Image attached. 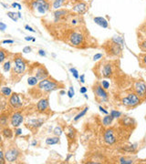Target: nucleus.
<instances>
[{
	"label": "nucleus",
	"instance_id": "f257e3e1",
	"mask_svg": "<svg viewBox=\"0 0 146 164\" xmlns=\"http://www.w3.org/2000/svg\"><path fill=\"white\" fill-rule=\"evenodd\" d=\"M59 88V85L56 81H54L50 79H42L38 84V88L42 90L45 93H50V92L55 91Z\"/></svg>",
	"mask_w": 146,
	"mask_h": 164
},
{
	"label": "nucleus",
	"instance_id": "f03ea898",
	"mask_svg": "<svg viewBox=\"0 0 146 164\" xmlns=\"http://www.w3.org/2000/svg\"><path fill=\"white\" fill-rule=\"evenodd\" d=\"M27 69V63L20 56H17L14 58V63L12 66V71L16 75H22L25 73Z\"/></svg>",
	"mask_w": 146,
	"mask_h": 164
},
{
	"label": "nucleus",
	"instance_id": "7ed1b4c3",
	"mask_svg": "<svg viewBox=\"0 0 146 164\" xmlns=\"http://www.w3.org/2000/svg\"><path fill=\"white\" fill-rule=\"evenodd\" d=\"M32 9L37 10L39 14H46L50 8V4L47 0H33L30 3Z\"/></svg>",
	"mask_w": 146,
	"mask_h": 164
},
{
	"label": "nucleus",
	"instance_id": "20e7f679",
	"mask_svg": "<svg viewBox=\"0 0 146 164\" xmlns=\"http://www.w3.org/2000/svg\"><path fill=\"white\" fill-rule=\"evenodd\" d=\"M121 102L127 108H133L136 107L138 104H140L141 99L137 96L136 93H130L127 97L123 99Z\"/></svg>",
	"mask_w": 146,
	"mask_h": 164
},
{
	"label": "nucleus",
	"instance_id": "39448f33",
	"mask_svg": "<svg viewBox=\"0 0 146 164\" xmlns=\"http://www.w3.org/2000/svg\"><path fill=\"white\" fill-rule=\"evenodd\" d=\"M19 155H20V151L15 148V147H11L9 149H8L5 152V159H6V161L8 162H15L18 160L19 158Z\"/></svg>",
	"mask_w": 146,
	"mask_h": 164
},
{
	"label": "nucleus",
	"instance_id": "423d86ee",
	"mask_svg": "<svg viewBox=\"0 0 146 164\" xmlns=\"http://www.w3.org/2000/svg\"><path fill=\"white\" fill-rule=\"evenodd\" d=\"M94 93L97 99H99L102 102H106L108 101L109 96L106 89H104L102 85H97L94 87Z\"/></svg>",
	"mask_w": 146,
	"mask_h": 164
},
{
	"label": "nucleus",
	"instance_id": "0eeeda50",
	"mask_svg": "<svg viewBox=\"0 0 146 164\" xmlns=\"http://www.w3.org/2000/svg\"><path fill=\"white\" fill-rule=\"evenodd\" d=\"M69 42L71 45L78 46H81L83 42H84V36L82 33L78 32V31H74L72 32L69 36Z\"/></svg>",
	"mask_w": 146,
	"mask_h": 164
},
{
	"label": "nucleus",
	"instance_id": "6e6552de",
	"mask_svg": "<svg viewBox=\"0 0 146 164\" xmlns=\"http://www.w3.org/2000/svg\"><path fill=\"white\" fill-rule=\"evenodd\" d=\"M134 90L140 99L146 98V84L142 80H139L134 84Z\"/></svg>",
	"mask_w": 146,
	"mask_h": 164
},
{
	"label": "nucleus",
	"instance_id": "1a4fd4ad",
	"mask_svg": "<svg viewBox=\"0 0 146 164\" xmlns=\"http://www.w3.org/2000/svg\"><path fill=\"white\" fill-rule=\"evenodd\" d=\"M24 121V116L21 112L19 111H16L14 112L11 117H10V124L12 127L14 128H17L19 127L22 122Z\"/></svg>",
	"mask_w": 146,
	"mask_h": 164
},
{
	"label": "nucleus",
	"instance_id": "9d476101",
	"mask_svg": "<svg viewBox=\"0 0 146 164\" xmlns=\"http://www.w3.org/2000/svg\"><path fill=\"white\" fill-rule=\"evenodd\" d=\"M8 104L12 109H20L23 106V102L20 100L19 96L17 93H12L8 100Z\"/></svg>",
	"mask_w": 146,
	"mask_h": 164
},
{
	"label": "nucleus",
	"instance_id": "9b49d317",
	"mask_svg": "<svg viewBox=\"0 0 146 164\" xmlns=\"http://www.w3.org/2000/svg\"><path fill=\"white\" fill-rule=\"evenodd\" d=\"M103 139H104V142L108 145L114 144L116 142L117 139H116L113 130H111V129L106 130V131L104 132V135H103Z\"/></svg>",
	"mask_w": 146,
	"mask_h": 164
},
{
	"label": "nucleus",
	"instance_id": "f8f14e48",
	"mask_svg": "<svg viewBox=\"0 0 146 164\" xmlns=\"http://www.w3.org/2000/svg\"><path fill=\"white\" fill-rule=\"evenodd\" d=\"M35 77L38 79V80H42L48 78V71L46 69L45 67L43 66H39L36 68L35 70Z\"/></svg>",
	"mask_w": 146,
	"mask_h": 164
},
{
	"label": "nucleus",
	"instance_id": "ddd939ff",
	"mask_svg": "<svg viewBox=\"0 0 146 164\" xmlns=\"http://www.w3.org/2000/svg\"><path fill=\"white\" fill-rule=\"evenodd\" d=\"M44 123V121L42 119H30L27 122V127L30 128L31 130H38L40 128Z\"/></svg>",
	"mask_w": 146,
	"mask_h": 164
},
{
	"label": "nucleus",
	"instance_id": "4468645a",
	"mask_svg": "<svg viewBox=\"0 0 146 164\" xmlns=\"http://www.w3.org/2000/svg\"><path fill=\"white\" fill-rule=\"evenodd\" d=\"M72 10L74 12H76L77 14H79V15H83L84 13L87 12L88 6L84 2H79V3H77L76 5H74L72 7Z\"/></svg>",
	"mask_w": 146,
	"mask_h": 164
},
{
	"label": "nucleus",
	"instance_id": "2eb2a0df",
	"mask_svg": "<svg viewBox=\"0 0 146 164\" xmlns=\"http://www.w3.org/2000/svg\"><path fill=\"white\" fill-rule=\"evenodd\" d=\"M48 108H50V102H48V100L47 98L41 99L37 103V109L38 112L44 113L45 111H47V109Z\"/></svg>",
	"mask_w": 146,
	"mask_h": 164
},
{
	"label": "nucleus",
	"instance_id": "dca6fc26",
	"mask_svg": "<svg viewBox=\"0 0 146 164\" xmlns=\"http://www.w3.org/2000/svg\"><path fill=\"white\" fill-rule=\"evenodd\" d=\"M121 51H123V46L111 42V46H110V49H109V53L111 55L118 57V56H120L121 54Z\"/></svg>",
	"mask_w": 146,
	"mask_h": 164
},
{
	"label": "nucleus",
	"instance_id": "f3484780",
	"mask_svg": "<svg viewBox=\"0 0 146 164\" xmlns=\"http://www.w3.org/2000/svg\"><path fill=\"white\" fill-rule=\"evenodd\" d=\"M93 21L95 22V24H97L98 26H100L103 28H108V27H109V23H108V21L105 17L96 16V17L93 18Z\"/></svg>",
	"mask_w": 146,
	"mask_h": 164
},
{
	"label": "nucleus",
	"instance_id": "a211bd4d",
	"mask_svg": "<svg viewBox=\"0 0 146 164\" xmlns=\"http://www.w3.org/2000/svg\"><path fill=\"white\" fill-rule=\"evenodd\" d=\"M67 14H68V10H66V9H60V8L57 9L54 12V21L55 22H59L62 18L66 17Z\"/></svg>",
	"mask_w": 146,
	"mask_h": 164
},
{
	"label": "nucleus",
	"instance_id": "6ab92c4d",
	"mask_svg": "<svg viewBox=\"0 0 146 164\" xmlns=\"http://www.w3.org/2000/svg\"><path fill=\"white\" fill-rule=\"evenodd\" d=\"M102 74L104 78H109L112 75V67L111 64H106L103 66L102 70Z\"/></svg>",
	"mask_w": 146,
	"mask_h": 164
},
{
	"label": "nucleus",
	"instance_id": "aec40b11",
	"mask_svg": "<svg viewBox=\"0 0 146 164\" xmlns=\"http://www.w3.org/2000/svg\"><path fill=\"white\" fill-rule=\"evenodd\" d=\"M59 142H60V139H59V137H58V136L50 137V138L46 139V144L48 145V146L56 145V144H59Z\"/></svg>",
	"mask_w": 146,
	"mask_h": 164
},
{
	"label": "nucleus",
	"instance_id": "412c9836",
	"mask_svg": "<svg viewBox=\"0 0 146 164\" xmlns=\"http://www.w3.org/2000/svg\"><path fill=\"white\" fill-rule=\"evenodd\" d=\"M0 92L2 93V95L3 96H5V97H10L11 96V94H12V89L9 88V87H7V86H5V87H2L1 88H0Z\"/></svg>",
	"mask_w": 146,
	"mask_h": 164
},
{
	"label": "nucleus",
	"instance_id": "4be33fe9",
	"mask_svg": "<svg viewBox=\"0 0 146 164\" xmlns=\"http://www.w3.org/2000/svg\"><path fill=\"white\" fill-rule=\"evenodd\" d=\"M113 118L111 116V114L109 115V114H107L104 118L102 119V124H103V126H105V127H108V126H110L111 123H112V121H113Z\"/></svg>",
	"mask_w": 146,
	"mask_h": 164
},
{
	"label": "nucleus",
	"instance_id": "5701e85b",
	"mask_svg": "<svg viewBox=\"0 0 146 164\" xmlns=\"http://www.w3.org/2000/svg\"><path fill=\"white\" fill-rule=\"evenodd\" d=\"M2 135L6 138V139H12L13 137V130L8 127H5L2 130Z\"/></svg>",
	"mask_w": 146,
	"mask_h": 164
},
{
	"label": "nucleus",
	"instance_id": "b1692460",
	"mask_svg": "<svg viewBox=\"0 0 146 164\" xmlns=\"http://www.w3.org/2000/svg\"><path fill=\"white\" fill-rule=\"evenodd\" d=\"M88 110H89V107H86V108H84L82 110H81V112H79L75 117H74V119H73V121H78L79 120H81L82 117H84L85 115H86V113L88 112Z\"/></svg>",
	"mask_w": 146,
	"mask_h": 164
},
{
	"label": "nucleus",
	"instance_id": "393cba45",
	"mask_svg": "<svg viewBox=\"0 0 146 164\" xmlns=\"http://www.w3.org/2000/svg\"><path fill=\"white\" fill-rule=\"evenodd\" d=\"M8 124V117L5 114L0 116V126L7 127Z\"/></svg>",
	"mask_w": 146,
	"mask_h": 164
},
{
	"label": "nucleus",
	"instance_id": "a878e982",
	"mask_svg": "<svg viewBox=\"0 0 146 164\" xmlns=\"http://www.w3.org/2000/svg\"><path fill=\"white\" fill-rule=\"evenodd\" d=\"M38 82H39L38 79L35 76H30V77L28 79V84H29V86H31V87H34V86L38 85Z\"/></svg>",
	"mask_w": 146,
	"mask_h": 164
},
{
	"label": "nucleus",
	"instance_id": "bb28decb",
	"mask_svg": "<svg viewBox=\"0 0 146 164\" xmlns=\"http://www.w3.org/2000/svg\"><path fill=\"white\" fill-rule=\"evenodd\" d=\"M66 133H67V136L68 137V139H74L75 138V135H76V131H75V130L73 129L72 127H68V130H67V131H66Z\"/></svg>",
	"mask_w": 146,
	"mask_h": 164
},
{
	"label": "nucleus",
	"instance_id": "cd10ccee",
	"mask_svg": "<svg viewBox=\"0 0 146 164\" xmlns=\"http://www.w3.org/2000/svg\"><path fill=\"white\" fill-rule=\"evenodd\" d=\"M65 1H66V0H54V2L52 4V7L54 9H56V10L57 9H59Z\"/></svg>",
	"mask_w": 146,
	"mask_h": 164
},
{
	"label": "nucleus",
	"instance_id": "c85d7f7f",
	"mask_svg": "<svg viewBox=\"0 0 146 164\" xmlns=\"http://www.w3.org/2000/svg\"><path fill=\"white\" fill-rule=\"evenodd\" d=\"M70 24L72 26H78L81 24V17L80 16H72V18L70 19Z\"/></svg>",
	"mask_w": 146,
	"mask_h": 164
},
{
	"label": "nucleus",
	"instance_id": "c756f323",
	"mask_svg": "<svg viewBox=\"0 0 146 164\" xmlns=\"http://www.w3.org/2000/svg\"><path fill=\"white\" fill-rule=\"evenodd\" d=\"M111 41L113 42V43L119 44V45H120V46H123V38L121 37H120V36H115V37H113L111 38Z\"/></svg>",
	"mask_w": 146,
	"mask_h": 164
},
{
	"label": "nucleus",
	"instance_id": "7c9ffc66",
	"mask_svg": "<svg viewBox=\"0 0 146 164\" xmlns=\"http://www.w3.org/2000/svg\"><path fill=\"white\" fill-rule=\"evenodd\" d=\"M12 68V64H11V61L10 60H8L4 63L3 65V70L5 72H8L10 71V69Z\"/></svg>",
	"mask_w": 146,
	"mask_h": 164
},
{
	"label": "nucleus",
	"instance_id": "2f4dec72",
	"mask_svg": "<svg viewBox=\"0 0 146 164\" xmlns=\"http://www.w3.org/2000/svg\"><path fill=\"white\" fill-rule=\"evenodd\" d=\"M110 114L113 119H119V118H120V116H121V112L119 111V110H115V109L111 110Z\"/></svg>",
	"mask_w": 146,
	"mask_h": 164
},
{
	"label": "nucleus",
	"instance_id": "473e14b6",
	"mask_svg": "<svg viewBox=\"0 0 146 164\" xmlns=\"http://www.w3.org/2000/svg\"><path fill=\"white\" fill-rule=\"evenodd\" d=\"M8 16L9 17V18H11L13 21H15V22H17V20H18V16H17V13H16V12H11V11H9V12H8Z\"/></svg>",
	"mask_w": 146,
	"mask_h": 164
},
{
	"label": "nucleus",
	"instance_id": "72a5a7b5",
	"mask_svg": "<svg viewBox=\"0 0 146 164\" xmlns=\"http://www.w3.org/2000/svg\"><path fill=\"white\" fill-rule=\"evenodd\" d=\"M69 72L72 74V76H73V78H74V79H78L80 78L79 71H78V70H77L75 67H70V68H69Z\"/></svg>",
	"mask_w": 146,
	"mask_h": 164
},
{
	"label": "nucleus",
	"instance_id": "f704fd0d",
	"mask_svg": "<svg viewBox=\"0 0 146 164\" xmlns=\"http://www.w3.org/2000/svg\"><path fill=\"white\" fill-rule=\"evenodd\" d=\"M7 52L4 49H0V64L3 63L7 58Z\"/></svg>",
	"mask_w": 146,
	"mask_h": 164
},
{
	"label": "nucleus",
	"instance_id": "c9c22d12",
	"mask_svg": "<svg viewBox=\"0 0 146 164\" xmlns=\"http://www.w3.org/2000/svg\"><path fill=\"white\" fill-rule=\"evenodd\" d=\"M53 133H54V135H55V136L59 137V136L63 133V130H62V128H61L60 126H57V127L54 129Z\"/></svg>",
	"mask_w": 146,
	"mask_h": 164
},
{
	"label": "nucleus",
	"instance_id": "e433bc0d",
	"mask_svg": "<svg viewBox=\"0 0 146 164\" xmlns=\"http://www.w3.org/2000/svg\"><path fill=\"white\" fill-rule=\"evenodd\" d=\"M119 162L121 163V164H132L133 163V160H132L126 159V158H120L119 160Z\"/></svg>",
	"mask_w": 146,
	"mask_h": 164
},
{
	"label": "nucleus",
	"instance_id": "4c0bfd02",
	"mask_svg": "<svg viewBox=\"0 0 146 164\" xmlns=\"http://www.w3.org/2000/svg\"><path fill=\"white\" fill-rule=\"evenodd\" d=\"M67 95L69 99H72L75 96V90H74V88H73V87H69V88L67 92Z\"/></svg>",
	"mask_w": 146,
	"mask_h": 164
},
{
	"label": "nucleus",
	"instance_id": "58836bf2",
	"mask_svg": "<svg viewBox=\"0 0 146 164\" xmlns=\"http://www.w3.org/2000/svg\"><path fill=\"white\" fill-rule=\"evenodd\" d=\"M137 149V144H132V145H130L128 146L127 148H124L123 150L125 151H129V152H134Z\"/></svg>",
	"mask_w": 146,
	"mask_h": 164
},
{
	"label": "nucleus",
	"instance_id": "ea45409f",
	"mask_svg": "<svg viewBox=\"0 0 146 164\" xmlns=\"http://www.w3.org/2000/svg\"><path fill=\"white\" fill-rule=\"evenodd\" d=\"M101 85H102V87L104 89H108V88H110V82H109L108 80H105V79L102 81V84H101Z\"/></svg>",
	"mask_w": 146,
	"mask_h": 164
},
{
	"label": "nucleus",
	"instance_id": "a19ab883",
	"mask_svg": "<svg viewBox=\"0 0 146 164\" xmlns=\"http://www.w3.org/2000/svg\"><path fill=\"white\" fill-rule=\"evenodd\" d=\"M6 162V159H5V153L0 150V164H4Z\"/></svg>",
	"mask_w": 146,
	"mask_h": 164
},
{
	"label": "nucleus",
	"instance_id": "79ce46f5",
	"mask_svg": "<svg viewBox=\"0 0 146 164\" xmlns=\"http://www.w3.org/2000/svg\"><path fill=\"white\" fill-rule=\"evenodd\" d=\"M31 51H32V49H31V46H25V48L22 49V53H24V54H29Z\"/></svg>",
	"mask_w": 146,
	"mask_h": 164
},
{
	"label": "nucleus",
	"instance_id": "37998d69",
	"mask_svg": "<svg viewBox=\"0 0 146 164\" xmlns=\"http://www.w3.org/2000/svg\"><path fill=\"white\" fill-rule=\"evenodd\" d=\"M102 58V53H97L93 56V61H98Z\"/></svg>",
	"mask_w": 146,
	"mask_h": 164
},
{
	"label": "nucleus",
	"instance_id": "c03bdc74",
	"mask_svg": "<svg viewBox=\"0 0 146 164\" xmlns=\"http://www.w3.org/2000/svg\"><path fill=\"white\" fill-rule=\"evenodd\" d=\"M15 135L16 136H20V135H22V129H20V128H15Z\"/></svg>",
	"mask_w": 146,
	"mask_h": 164
},
{
	"label": "nucleus",
	"instance_id": "a18cd8bd",
	"mask_svg": "<svg viewBox=\"0 0 146 164\" xmlns=\"http://www.w3.org/2000/svg\"><path fill=\"white\" fill-rule=\"evenodd\" d=\"M6 29H7V25L5 24V23H3V22H0V31L4 32Z\"/></svg>",
	"mask_w": 146,
	"mask_h": 164
},
{
	"label": "nucleus",
	"instance_id": "49530a36",
	"mask_svg": "<svg viewBox=\"0 0 146 164\" xmlns=\"http://www.w3.org/2000/svg\"><path fill=\"white\" fill-rule=\"evenodd\" d=\"M25 29L26 30H28V31H30V32H32V33H36V30L34 29V28H32L30 26H29V25H26L25 26Z\"/></svg>",
	"mask_w": 146,
	"mask_h": 164
},
{
	"label": "nucleus",
	"instance_id": "de8ad7c7",
	"mask_svg": "<svg viewBox=\"0 0 146 164\" xmlns=\"http://www.w3.org/2000/svg\"><path fill=\"white\" fill-rule=\"evenodd\" d=\"M38 55L40 56V57H46L47 56V53H46V51L44 50V49H39L38 51Z\"/></svg>",
	"mask_w": 146,
	"mask_h": 164
},
{
	"label": "nucleus",
	"instance_id": "09e8293b",
	"mask_svg": "<svg viewBox=\"0 0 146 164\" xmlns=\"http://www.w3.org/2000/svg\"><path fill=\"white\" fill-rule=\"evenodd\" d=\"M99 109H100V111H101V112L104 113L105 115L109 114V111H108V110H106V109H105L102 106H99Z\"/></svg>",
	"mask_w": 146,
	"mask_h": 164
},
{
	"label": "nucleus",
	"instance_id": "8fccbe9b",
	"mask_svg": "<svg viewBox=\"0 0 146 164\" xmlns=\"http://www.w3.org/2000/svg\"><path fill=\"white\" fill-rule=\"evenodd\" d=\"M87 91H88V88L86 87H81L80 92L81 93V94H85V93H87Z\"/></svg>",
	"mask_w": 146,
	"mask_h": 164
},
{
	"label": "nucleus",
	"instance_id": "3c124183",
	"mask_svg": "<svg viewBox=\"0 0 146 164\" xmlns=\"http://www.w3.org/2000/svg\"><path fill=\"white\" fill-rule=\"evenodd\" d=\"M25 40L26 41H33V42H35L36 41V38L33 37H31V36H29V37H25Z\"/></svg>",
	"mask_w": 146,
	"mask_h": 164
},
{
	"label": "nucleus",
	"instance_id": "603ef678",
	"mask_svg": "<svg viewBox=\"0 0 146 164\" xmlns=\"http://www.w3.org/2000/svg\"><path fill=\"white\" fill-rule=\"evenodd\" d=\"M2 43L3 44H13L14 40H12V39H6V40H3Z\"/></svg>",
	"mask_w": 146,
	"mask_h": 164
},
{
	"label": "nucleus",
	"instance_id": "864d4df0",
	"mask_svg": "<svg viewBox=\"0 0 146 164\" xmlns=\"http://www.w3.org/2000/svg\"><path fill=\"white\" fill-rule=\"evenodd\" d=\"M79 79H80V81H81V83H85V75H84V74L81 75Z\"/></svg>",
	"mask_w": 146,
	"mask_h": 164
},
{
	"label": "nucleus",
	"instance_id": "5fc2aeb1",
	"mask_svg": "<svg viewBox=\"0 0 146 164\" xmlns=\"http://www.w3.org/2000/svg\"><path fill=\"white\" fill-rule=\"evenodd\" d=\"M141 48L142 49V50H145V51H146V40H144V41L141 43Z\"/></svg>",
	"mask_w": 146,
	"mask_h": 164
},
{
	"label": "nucleus",
	"instance_id": "6e6d98bb",
	"mask_svg": "<svg viewBox=\"0 0 146 164\" xmlns=\"http://www.w3.org/2000/svg\"><path fill=\"white\" fill-rule=\"evenodd\" d=\"M72 156H73V155H72V154H71V153H69V154H68V155H67V157H66V160H66V161H67V162H68V160H70V158H71V157H72Z\"/></svg>",
	"mask_w": 146,
	"mask_h": 164
},
{
	"label": "nucleus",
	"instance_id": "4d7b16f0",
	"mask_svg": "<svg viewBox=\"0 0 146 164\" xmlns=\"http://www.w3.org/2000/svg\"><path fill=\"white\" fill-rule=\"evenodd\" d=\"M142 65L146 67V55H144L142 57Z\"/></svg>",
	"mask_w": 146,
	"mask_h": 164
},
{
	"label": "nucleus",
	"instance_id": "13d9d810",
	"mask_svg": "<svg viewBox=\"0 0 146 164\" xmlns=\"http://www.w3.org/2000/svg\"><path fill=\"white\" fill-rule=\"evenodd\" d=\"M37 145H38V142H37V140H33V142H31V146L35 147V146H37Z\"/></svg>",
	"mask_w": 146,
	"mask_h": 164
},
{
	"label": "nucleus",
	"instance_id": "bf43d9fd",
	"mask_svg": "<svg viewBox=\"0 0 146 164\" xmlns=\"http://www.w3.org/2000/svg\"><path fill=\"white\" fill-rule=\"evenodd\" d=\"M17 5H18V3H16V2H14V3H12L11 7L15 8V7H17Z\"/></svg>",
	"mask_w": 146,
	"mask_h": 164
},
{
	"label": "nucleus",
	"instance_id": "052dcab7",
	"mask_svg": "<svg viewBox=\"0 0 146 164\" xmlns=\"http://www.w3.org/2000/svg\"><path fill=\"white\" fill-rule=\"evenodd\" d=\"M59 94H60V95H65V94H66V91H65V90H60V91H59Z\"/></svg>",
	"mask_w": 146,
	"mask_h": 164
},
{
	"label": "nucleus",
	"instance_id": "680f3d73",
	"mask_svg": "<svg viewBox=\"0 0 146 164\" xmlns=\"http://www.w3.org/2000/svg\"><path fill=\"white\" fill-rule=\"evenodd\" d=\"M1 5H2L5 8H9V7H8V5H6V4H4V3H1Z\"/></svg>",
	"mask_w": 146,
	"mask_h": 164
},
{
	"label": "nucleus",
	"instance_id": "e2e57ef3",
	"mask_svg": "<svg viewBox=\"0 0 146 164\" xmlns=\"http://www.w3.org/2000/svg\"><path fill=\"white\" fill-rule=\"evenodd\" d=\"M17 8H18V10H21V9H22V7H21V5H20V4H18V5H17Z\"/></svg>",
	"mask_w": 146,
	"mask_h": 164
},
{
	"label": "nucleus",
	"instance_id": "0e129e2a",
	"mask_svg": "<svg viewBox=\"0 0 146 164\" xmlns=\"http://www.w3.org/2000/svg\"><path fill=\"white\" fill-rule=\"evenodd\" d=\"M17 16H18L19 18H22V16H21V13L20 12H17Z\"/></svg>",
	"mask_w": 146,
	"mask_h": 164
},
{
	"label": "nucleus",
	"instance_id": "69168bd1",
	"mask_svg": "<svg viewBox=\"0 0 146 164\" xmlns=\"http://www.w3.org/2000/svg\"><path fill=\"white\" fill-rule=\"evenodd\" d=\"M83 95H84V98H85V99H87V100L89 99V97H88V95L86 94V93H85V94H83Z\"/></svg>",
	"mask_w": 146,
	"mask_h": 164
},
{
	"label": "nucleus",
	"instance_id": "338daca9",
	"mask_svg": "<svg viewBox=\"0 0 146 164\" xmlns=\"http://www.w3.org/2000/svg\"><path fill=\"white\" fill-rule=\"evenodd\" d=\"M0 142H2V137L0 136Z\"/></svg>",
	"mask_w": 146,
	"mask_h": 164
},
{
	"label": "nucleus",
	"instance_id": "774afa93",
	"mask_svg": "<svg viewBox=\"0 0 146 164\" xmlns=\"http://www.w3.org/2000/svg\"><path fill=\"white\" fill-rule=\"evenodd\" d=\"M1 109H2V107H1V106H0V111H1Z\"/></svg>",
	"mask_w": 146,
	"mask_h": 164
}]
</instances>
